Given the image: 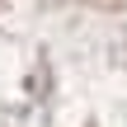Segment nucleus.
<instances>
[{"label": "nucleus", "mask_w": 127, "mask_h": 127, "mask_svg": "<svg viewBox=\"0 0 127 127\" xmlns=\"http://www.w3.org/2000/svg\"><path fill=\"white\" fill-rule=\"evenodd\" d=\"M0 127H127V0H0Z\"/></svg>", "instance_id": "f257e3e1"}]
</instances>
